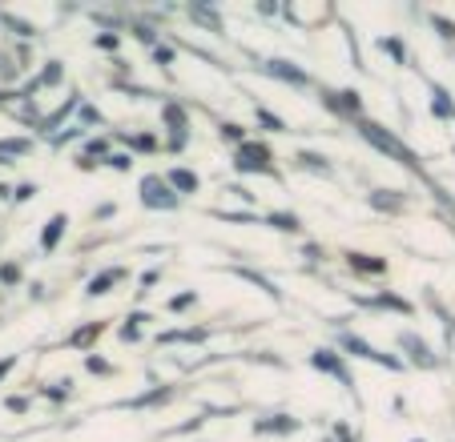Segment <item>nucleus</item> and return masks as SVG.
Listing matches in <instances>:
<instances>
[{
  "mask_svg": "<svg viewBox=\"0 0 455 442\" xmlns=\"http://www.w3.org/2000/svg\"><path fill=\"white\" fill-rule=\"evenodd\" d=\"M363 137H367V141L375 145V149H383V154L399 157V162H403V165H411V149H407V145H399L391 133H383V129H379V125H363Z\"/></svg>",
  "mask_w": 455,
  "mask_h": 442,
  "instance_id": "f257e3e1",
  "label": "nucleus"
},
{
  "mask_svg": "<svg viewBox=\"0 0 455 442\" xmlns=\"http://www.w3.org/2000/svg\"><path fill=\"white\" fill-rule=\"evenodd\" d=\"M141 201L154 205V209H157V205H162V209H173V205H178V197L170 193V185H165L162 178H146V181H141Z\"/></svg>",
  "mask_w": 455,
  "mask_h": 442,
  "instance_id": "f03ea898",
  "label": "nucleus"
},
{
  "mask_svg": "<svg viewBox=\"0 0 455 442\" xmlns=\"http://www.w3.org/2000/svg\"><path fill=\"white\" fill-rule=\"evenodd\" d=\"M238 170L242 173L267 170V149H258V145H242V149H238Z\"/></svg>",
  "mask_w": 455,
  "mask_h": 442,
  "instance_id": "7ed1b4c3",
  "label": "nucleus"
},
{
  "mask_svg": "<svg viewBox=\"0 0 455 442\" xmlns=\"http://www.w3.org/2000/svg\"><path fill=\"white\" fill-rule=\"evenodd\" d=\"M310 362H315V366H318V370H327V375H335V378H339V383H347V370H343V362H339V358H335V354H327V350H318V354H315V358H310Z\"/></svg>",
  "mask_w": 455,
  "mask_h": 442,
  "instance_id": "20e7f679",
  "label": "nucleus"
},
{
  "mask_svg": "<svg viewBox=\"0 0 455 442\" xmlns=\"http://www.w3.org/2000/svg\"><path fill=\"white\" fill-rule=\"evenodd\" d=\"M347 350H351V354H363V358H371V362H383V366H399L395 358H387V354H379V350H371L367 342L363 338H347Z\"/></svg>",
  "mask_w": 455,
  "mask_h": 442,
  "instance_id": "39448f33",
  "label": "nucleus"
},
{
  "mask_svg": "<svg viewBox=\"0 0 455 442\" xmlns=\"http://www.w3.org/2000/svg\"><path fill=\"white\" fill-rule=\"evenodd\" d=\"M270 73H275V77H283V81H294V85H307V77H302L299 68L286 65V60H270Z\"/></svg>",
  "mask_w": 455,
  "mask_h": 442,
  "instance_id": "423d86ee",
  "label": "nucleus"
},
{
  "mask_svg": "<svg viewBox=\"0 0 455 442\" xmlns=\"http://www.w3.org/2000/svg\"><path fill=\"white\" fill-rule=\"evenodd\" d=\"M65 225H69V221H65V217H52L49 221V230H44V249H52V246H57V241H60V233H65Z\"/></svg>",
  "mask_w": 455,
  "mask_h": 442,
  "instance_id": "0eeeda50",
  "label": "nucleus"
},
{
  "mask_svg": "<svg viewBox=\"0 0 455 442\" xmlns=\"http://www.w3.org/2000/svg\"><path fill=\"white\" fill-rule=\"evenodd\" d=\"M117 278H121L117 270H109V273H101V278H93V281H89V294H105V289H109Z\"/></svg>",
  "mask_w": 455,
  "mask_h": 442,
  "instance_id": "6e6552de",
  "label": "nucleus"
},
{
  "mask_svg": "<svg viewBox=\"0 0 455 442\" xmlns=\"http://www.w3.org/2000/svg\"><path fill=\"white\" fill-rule=\"evenodd\" d=\"M170 181H173L178 189H198V178H194L189 170H173V173H170Z\"/></svg>",
  "mask_w": 455,
  "mask_h": 442,
  "instance_id": "1a4fd4ad",
  "label": "nucleus"
},
{
  "mask_svg": "<svg viewBox=\"0 0 455 442\" xmlns=\"http://www.w3.org/2000/svg\"><path fill=\"white\" fill-rule=\"evenodd\" d=\"M28 141H0V154H25Z\"/></svg>",
  "mask_w": 455,
  "mask_h": 442,
  "instance_id": "9d476101",
  "label": "nucleus"
},
{
  "mask_svg": "<svg viewBox=\"0 0 455 442\" xmlns=\"http://www.w3.org/2000/svg\"><path fill=\"white\" fill-rule=\"evenodd\" d=\"M351 265H359V270H383L379 262H371V257H363V254H351Z\"/></svg>",
  "mask_w": 455,
  "mask_h": 442,
  "instance_id": "9b49d317",
  "label": "nucleus"
},
{
  "mask_svg": "<svg viewBox=\"0 0 455 442\" xmlns=\"http://www.w3.org/2000/svg\"><path fill=\"white\" fill-rule=\"evenodd\" d=\"M275 225H278V230H299V221H294V217H275Z\"/></svg>",
  "mask_w": 455,
  "mask_h": 442,
  "instance_id": "f8f14e48",
  "label": "nucleus"
}]
</instances>
